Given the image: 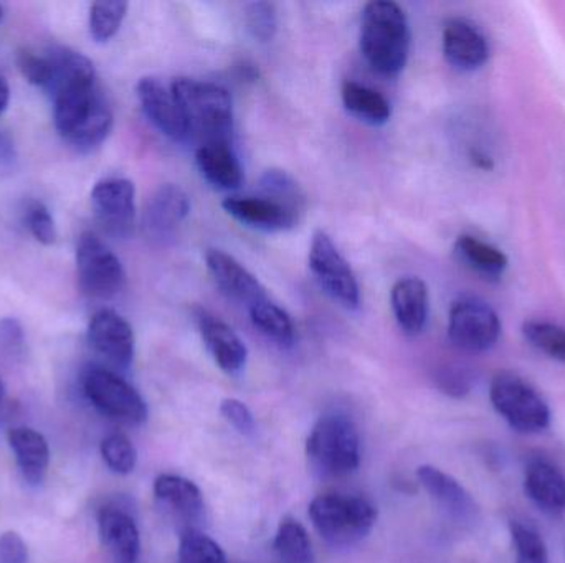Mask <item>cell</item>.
I'll list each match as a JSON object with an SVG mask.
<instances>
[{"label": "cell", "mask_w": 565, "mask_h": 563, "mask_svg": "<svg viewBox=\"0 0 565 563\" xmlns=\"http://www.w3.org/2000/svg\"><path fill=\"white\" fill-rule=\"evenodd\" d=\"M53 116L60 134L78 149H93L108 138L113 112L96 85L92 59L75 50L55 48L50 53Z\"/></svg>", "instance_id": "obj_1"}, {"label": "cell", "mask_w": 565, "mask_h": 563, "mask_svg": "<svg viewBox=\"0 0 565 563\" xmlns=\"http://www.w3.org/2000/svg\"><path fill=\"white\" fill-rule=\"evenodd\" d=\"M359 43L372 69L385 76L398 75L411 52V29L404 9L392 0L369 2L362 12Z\"/></svg>", "instance_id": "obj_2"}, {"label": "cell", "mask_w": 565, "mask_h": 563, "mask_svg": "<svg viewBox=\"0 0 565 563\" xmlns=\"http://www.w3.org/2000/svg\"><path fill=\"white\" fill-rule=\"evenodd\" d=\"M172 93L181 106L189 134L205 142H228L234 131V102L224 86L192 78L172 82Z\"/></svg>", "instance_id": "obj_3"}, {"label": "cell", "mask_w": 565, "mask_h": 563, "mask_svg": "<svg viewBox=\"0 0 565 563\" xmlns=\"http://www.w3.org/2000/svg\"><path fill=\"white\" fill-rule=\"evenodd\" d=\"M309 518L329 544L351 545L372 531L377 521V509L358 496L324 495L312 499Z\"/></svg>", "instance_id": "obj_4"}, {"label": "cell", "mask_w": 565, "mask_h": 563, "mask_svg": "<svg viewBox=\"0 0 565 563\" xmlns=\"http://www.w3.org/2000/svg\"><path fill=\"white\" fill-rule=\"evenodd\" d=\"M306 452L316 468L326 475H349L361 463L358 429L341 413L321 416L309 433Z\"/></svg>", "instance_id": "obj_5"}, {"label": "cell", "mask_w": 565, "mask_h": 563, "mask_svg": "<svg viewBox=\"0 0 565 563\" xmlns=\"http://www.w3.org/2000/svg\"><path fill=\"white\" fill-rule=\"evenodd\" d=\"M490 399L498 415L518 433L536 435L551 425L546 400L516 373L501 372L491 382Z\"/></svg>", "instance_id": "obj_6"}, {"label": "cell", "mask_w": 565, "mask_h": 563, "mask_svg": "<svg viewBox=\"0 0 565 563\" xmlns=\"http://www.w3.org/2000/svg\"><path fill=\"white\" fill-rule=\"evenodd\" d=\"M83 392L99 413L116 422L141 425L148 420V405L141 393L111 370L89 369L83 379Z\"/></svg>", "instance_id": "obj_7"}, {"label": "cell", "mask_w": 565, "mask_h": 563, "mask_svg": "<svg viewBox=\"0 0 565 563\" xmlns=\"http://www.w3.org/2000/svg\"><path fill=\"white\" fill-rule=\"evenodd\" d=\"M76 270L83 293L95 300L115 297L125 286L121 261L93 231H85L78 238Z\"/></svg>", "instance_id": "obj_8"}, {"label": "cell", "mask_w": 565, "mask_h": 563, "mask_svg": "<svg viewBox=\"0 0 565 563\" xmlns=\"http://www.w3.org/2000/svg\"><path fill=\"white\" fill-rule=\"evenodd\" d=\"M309 268L312 277L326 294L345 310H358L361 304V290L358 278L349 267L341 251L332 243L331 237L324 231L312 235L309 247Z\"/></svg>", "instance_id": "obj_9"}, {"label": "cell", "mask_w": 565, "mask_h": 563, "mask_svg": "<svg viewBox=\"0 0 565 563\" xmlns=\"http://www.w3.org/2000/svg\"><path fill=\"white\" fill-rule=\"evenodd\" d=\"M501 336L497 311L478 297L455 301L448 316V337L457 349L481 354L493 349Z\"/></svg>", "instance_id": "obj_10"}, {"label": "cell", "mask_w": 565, "mask_h": 563, "mask_svg": "<svg viewBox=\"0 0 565 563\" xmlns=\"http://www.w3.org/2000/svg\"><path fill=\"white\" fill-rule=\"evenodd\" d=\"M93 210L113 237L126 238L136 224V188L129 178H103L92 191Z\"/></svg>", "instance_id": "obj_11"}, {"label": "cell", "mask_w": 565, "mask_h": 563, "mask_svg": "<svg viewBox=\"0 0 565 563\" xmlns=\"http://www.w3.org/2000/svg\"><path fill=\"white\" fill-rule=\"evenodd\" d=\"M191 212L184 188L164 184L149 197L142 214V231L152 243L166 245L178 234Z\"/></svg>", "instance_id": "obj_12"}, {"label": "cell", "mask_w": 565, "mask_h": 563, "mask_svg": "<svg viewBox=\"0 0 565 563\" xmlns=\"http://www.w3.org/2000/svg\"><path fill=\"white\" fill-rule=\"evenodd\" d=\"M88 343L103 359L121 369H128L135 359V333L116 311L102 310L92 317Z\"/></svg>", "instance_id": "obj_13"}, {"label": "cell", "mask_w": 565, "mask_h": 563, "mask_svg": "<svg viewBox=\"0 0 565 563\" xmlns=\"http://www.w3.org/2000/svg\"><path fill=\"white\" fill-rule=\"evenodd\" d=\"M136 95L146 118L161 134L172 141H182L188 138L189 129L181 106L172 89L164 83L152 76H145L136 85Z\"/></svg>", "instance_id": "obj_14"}, {"label": "cell", "mask_w": 565, "mask_h": 563, "mask_svg": "<svg viewBox=\"0 0 565 563\" xmlns=\"http://www.w3.org/2000/svg\"><path fill=\"white\" fill-rule=\"evenodd\" d=\"M205 263H207L209 273L212 274L217 286L221 288L222 293L227 294L231 300L252 307L268 297L260 281L241 261L235 260L232 255L225 253L224 250H217V248L207 250Z\"/></svg>", "instance_id": "obj_15"}, {"label": "cell", "mask_w": 565, "mask_h": 563, "mask_svg": "<svg viewBox=\"0 0 565 563\" xmlns=\"http://www.w3.org/2000/svg\"><path fill=\"white\" fill-rule=\"evenodd\" d=\"M199 333L215 364L224 372L238 373L248 359L247 346L237 333L225 321L205 310L195 314Z\"/></svg>", "instance_id": "obj_16"}, {"label": "cell", "mask_w": 565, "mask_h": 563, "mask_svg": "<svg viewBox=\"0 0 565 563\" xmlns=\"http://www.w3.org/2000/svg\"><path fill=\"white\" fill-rule=\"evenodd\" d=\"M224 210L231 217L247 227L262 231H285L295 227L299 220V214L291 208L265 197V195H232L222 204Z\"/></svg>", "instance_id": "obj_17"}, {"label": "cell", "mask_w": 565, "mask_h": 563, "mask_svg": "<svg viewBox=\"0 0 565 563\" xmlns=\"http://www.w3.org/2000/svg\"><path fill=\"white\" fill-rule=\"evenodd\" d=\"M444 53L454 68L475 72L488 62L490 46L477 25L465 19H451L444 29Z\"/></svg>", "instance_id": "obj_18"}, {"label": "cell", "mask_w": 565, "mask_h": 563, "mask_svg": "<svg viewBox=\"0 0 565 563\" xmlns=\"http://www.w3.org/2000/svg\"><path fill=\"white\" fill-rule=\"evenodd\" d=\"M418 481L425 491L457 521L475 522L480 516L477 502L454 476L447 475L435 466H420L417 472Z\"/></svg>", "instance_id": "obj_19"}, {"label": "cell", "mask_w": 565, "mask_h": 563, "mask_svg": "<svg viewBox=\"0 0 565 563\" xmlns=\"http://www.w3.org/2000/svg\"><path fill=\"white\" fill-rule=\"evenodd\" d=\"M98 532L103 548L113 563H138L141 538L138 526L128 512L105 508L98 515Z\"/></svg>", "instance_id": "obj_20"}, {"label": "cell", "mask_w": 565, "mask_h": 563, "mask_svg": "<svg viewBox=\"0 0 565 563\" xmlns=\"http://www.w3.org/2000/svg\"><path fill=\"white\" fill-rule=\"evenodd\" d=\"M524 491L546 515L559 516L565 511V475L547 459L534 458L527 463Z\"/></svg>", "instance_id": "obj_21"}, {"label": "cell", "mask_w": 565, "mask_h": 563, "mask_svg": "<svg viewBox=\"0 0 565 563\" xmlns=\"http://www.w3.org/2000/svg\"><path fill=\"white\" fill-rule=\"evenodd\" d=\"M392 311L401 329L408 336H418L427 326L428 288L420 278L398 280L391 291Z\"/></svg>", "instance_id": "obj_22"}, {"label": "cell", "mask_w": 565, "mask_h": 563, "mask_svg": "<svg viewBox=\"0 0 565 563\" xmlns=\"http://www.w3.org/2000/svg\"><path fill=\"white\" fill-rule=\"evenodd\" d=\"M7 442L15 455L23 479L32 486L42 485L50 466V448L45 436L29 426H15L7 433Z\"/></svg>", "instance_id": "obj_23"}, {"label": "cell", "mask_w": 565, "mask_h": 563, "mask_svg": "<svg viewBox=\"0 0 565 563\" xmlns=\"http://www.w3.org/2000/svg\"><path fill=\"white\" fill-rule=\"evenodd\" d=\"M195 162L202 177L221 191H235L244 182L241 161L231 142H205L195 152Z\"/></svg>", "instance_id": "obj_24"}, {"label": "cell", "mask_w": 565, "mask_h": 563, "mask_svg": "<svg viewBox=\"0 0 565 563\" xmlns=\"http://www.w3.org/2000/svg\"><path fill=\"white\" fill-rule=\"evenodd\" d=\"M154 495L162 505L185 519H195L204 509L201 489L191 479L175 475H161L154 481Z\"/></svg>", "instance_id": "obj_25"}, {"label": "cell", "mask_w": 565, "mask_h": 563, "mask_svg": "<svg viewBox=\"0 0 565 563\" xmlns=\"http://www.w3.org/2000/svg\"><path fill=\"white\" fill-rule=\"evenodd\" d=\"M455 253L460 258L461 263L488 280H500L508 270V257L500 248L471 235H461L458 238L455 243Z\"/></svg>", "instance_id": "obj_26"}, {"label": "cell", "mask_w": 565, "mask_h": 563, "mask_svg": "<svg viewBox=\"0 0 565 563\" xmlns=\"http://www.w3.org/2000/svg\"><path fill=\"white\" fill-rule=\"evenodd\" d=\"M341 96L345 109L367 124L382 126L391 119V102L382 93L375 91L369 86L345 82L342 85Z\"/></svg>", "instance_id": "obj_27"}, {"label": "cell", "mask_w": 565, "mask_h": 563, "mask_svg": "<svg viewBox=\"0 0 565 563\" xmlns=\"http://www.w3.org/2000/svg\"><path fill=\"white\" fill-rule=\"evenodd\" d=\"M248 313L254 326L278 346L289 347L295 343V324L289 314L274 301L265 297L260 303L248 307Z\"/></svg>", "instance_id": "obj_28"}, {"label": "cell", "mask_w": 565, "mask_h": 563, "mask_svg": "<svg viewBox=\"0 0 565 563\" xmlns=\"http://www.w3.org/2000/svg\"><path fill=\"white\" fill-rule=\"evenodd\" d=\"M274 549L280 563H315L311 539L296 519H282L275 535Z\"/></svg>", "instance_id": "obj_29"}, {"label": "cell", "mask_w": 565, "mask_h": 563, "mask_svg": "<svg viewBox=\"0 0 565 563\" xmlns=\"http://www.w3.org/2000/svg\"><path fill=\"white\" fill-rule=\"evenodd\" d=\"M262 195L301 214L306 204V195L298 182L281 169L265 171L260 177Z\"/></svg>", "instance_id": "obj_30"}, {"label": "cell", "mask_w": 565, "mask_h": 563, "mask_svg": "<svg viewBox=\"0 0 565 563\" xmlns=\"http://www.w3.org/2000/svg\"><path fill=\"white\" fill-rule=\"evenodd\" d=\"M523 334L531 346L551 359L565 364V329L547 321H527Z\"/></svg>", "instance_id": "obj_31"}, {"label": "cell", "mask_w": 565, "mask_h": 563, "mask_svg": "<svg viewBox=\"0 0 565 563\" xmlns=\"http://www.w3.org/2000/svg\"><path fill=\"white\" fill-rule=\"evenodd\" d=\"M516 563H550L547 545L536 528L524 521L510 522Z\"/></svg>", "instance_id": "obj_32"}, {"label": "cell", "mask_w": 565, "mask_h": 563, "mask_svg": "<svg viewBox=\"0 0 565 563\" xmlns=\"http://www.w3.org/2000/svg\"><path fill=\"white\" fill-rule=\"evenodd\" d=\"M128 12V3L121 0L95 2L89 9V32L96 42H108L116 35Z\"/></svg>", "instance_id": "obj_33"}, {"label": "cell", "mask_w": 565, "mask_h": 563, "mask_svg": "<svg viewBox=\"0 0 565 563\" xmlns=\"http://www.w3.org/2000/svg\"><path fill=\"white\" fill-rule=\"evenodd\" d=\"M179 563H227L217 542L198 531H188L179 545Z\"/></svg>", "instance_id": "obj_34"}, {"label": "cell", "mask_w": 565, "mask_h": 563, "mask_svg": "<svg viewBox=\"0 0 565 563\" xmlns=\"http://www.w3.org/2000/svg\"><path fill=\"white\" fill-rule=\"evenodd\" d=\"M103 462L116 475H129L138 463V453L128 436L122 433H111L99 446Z\"/></svg>", "instance_id": "obj_35"}, {"label": "cell", "mask_w": 565, "mask_h": 563, "mask_svg": "<svg viewBox=\"0 0 565 563\" xmlns=\"http://www.w3.org/2000/svg\"><path fill=\"white\" fill-rule=\"evenodd\" d=\"M248 30L258 42H270L278 29L277 10L270 2L248 3L245 10Z\"/></svg>", "instance_id": "obj_36"}, {"label": "cell", "mask_w": 565, "mask_h": 563, "mask_svg": "<svg viewBox=\"0 0 565 563\" xmlns=\"http://www.w3.org/2000/svg\"><path fill=\"white\" fill-rule=\"evenodd\" d=\"M26 227L39 243L53 245L56 240V227L52 214L42 202H32L26 207Z\"/></svg>", "instance_id": "obj_37"}, {"label": "cell", "mask_w": 565, "mask_h": 563, "mask_svg": "<svg viewBox=\"0 0 565 563\" xmlns=\"http://www.w3.org/2000/svg\"><path fill=\"white\" fill-rule=\"evenodd\" d=\"M17 66L26 82L35 86H42L46 89L50 78H52V65H50L49 55H36L30 50H20L17 53Z\"/></svg>", "instance_id": "obj_38"}, {"label": "cell", "mask_w": 565, "mask_h": 563, "mask_svg": "<svg viewBox=\"0 0 565 563\" xmlns=\"http://www.w3.org/2000/svg\"><path fill=\"white\" fill-rule=\"evenodd\" d=\"M221 412L224 419L227 420L232 426H235L238 432L245 433V435L254 432V415H252L250 409H248L244 402H241V400L225 399L224 402H222Z\"/></svg>", "instance_id": "obj_39"}, {"label": "cell", "mask_w": 565, "mask_h": 563, "mask_svg": "<svg viewBox=\"0 0 565 563\" xmlns=\"http://www.w3.org/2000/svg\"><path fill=\"white\" fill-rule=\"evenodd\" d=\"M0 563H29V549L17 532L0 535Z\"/></svg>", "instance_id": "obj_40"}, {"label": "cell", "mask_w": 565, "mask_h": 563, "mask_svg": "<svg viewBox=\"0 0 565 563\" xmlns=\"http://www.w3.org/2000/svg\"><path fill=\"white\" fill-rule=\"evenodd\" d=\"M438 386H440L441 392L455 397V399H461L471 389L470 377L463 370L458 369L441 370L438 376Z\"/></svg>", "instance_id": "obj_41"}, {"label": "cell", "mask_w": 565, "mask_h": 563, "mask_svg": "<svg viewBox=\"0 0 565 563\" xmlns=\"http://www.w3.org/2000/svg\"><path fill=\"white\" fill-rule=\"evenodd\" d=\"M0 346L9 354L20 353L23 347V329L19 321L6 317L0 321Z\"/></svg>", "instance_id": "obj_42"}, {"label": "cell", "mask_w": 565, "mask_h": 563, "mask_svg": "<svg viewBox=\"0 0 565 563\" xmlns=\"http://www.w3.org/2000/svg\"><path fill=\"white\" fill-rule=\"evenodd\" d=\"M13 161V144L6 134H0V162Z\"/></svg>", "instance_id": "obj_43"}, {"label": "cell", "mask_w": 565, "mask_h": 563, "mask_svg": "<svg viewBox=\"0 0 565 563\" xmlns=\"http://www.w3.org/2000/svg\"><path fill=\"white\" fill-rule=\"evenodd\" d=\"M10 101V88L7 85L6 79L0 76V115L6 111L7 106H9Z\"/></svg>", "instance_id": "obj_44"}, {"label": "cell", "mask_w": 565, "mask_h": 563, "mask_svg": "<svg viewBox=\"0 0 565 563\" xmlns=\"http://www.w3.org/2000/svg\"><path fill=\"white\" fill-rule=\"evenodd\" d=\"M6 402V386H3L2 379H0V407Z\"/></svg>", "instance_id": "obj_45"}, {"label": "cell", "mask_w": 565, "mask_h": 563, "mask_svg": "<svg viewBox=\"0 0 565 563\" xmlns=\"http://www.w3.org/2000/svg\"><path fill=\"white\" fill-rule=\"evenodd\" d=\"M2 15H3V10H2V6H0V20H2Z\"/></svg>", "instance_id": "obj_46"}]
</instances>
